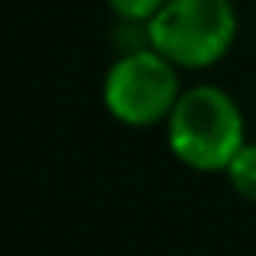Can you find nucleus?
I'll list each match as a JSON object with an SVG mask.
<instances>
[{"mask_svg": "<svg viewBox=\"0 0 256 256\" xmlns=\"http://www.w3.org/2000/svg\"><path fill=\"white\" fill-rule=\"evenodd\" d=\"M169 150L178 162L198 172H220L246 143L244 114L237 100L214 84H194L182 91L166 120Z\"/></svg>", "mask_w": 256, "mask_h": 256, "instance_id": "obj_1", "label": "nucleus"}, {"mask_svg": "<svg viewBox=\"0 0 256 256\" xmlns=\"http://www.w3.org/2000/svg\"><path fill=\"white\" fill-rule=\"evenodd\" d=\"M150 46L178 68H208L230 52L237 10L230 0H166L146 23Z\"/></svg>", "mask_w": 256, "mask_h": 256, "instance_id": "obj_2", "label": "nucleus"}, {"mask_svg": "<svg viewBox=\"0 0 256 256\" xmlns=\"http://www.w3.org/2000/svg\"><path fill=\"white\" fill-rule=\"evenodd\" d=\"M178 98V65L152 46L126 49L104 75V107L126 126H156L169 120Z\"/></svg>", "mask_w": 256, "mask_h": 256, "instance_id": "obj_3", "label": "nucleus"}, {"mask_svg": "<svg viewBox=\"0 0 256 256\" xmlns=\"http://www.w3.org/2000/svg\"><path fill=\"white\" fill-rule=\"evenodd\" d=\"M224 172H227V178H230L234 192L256 204V143L240 146V152L230 159V166H227Z\"/></svg>", "mask_w": 256, "mask_h": 256, "instance_id": "obj_4", "label": "nucleus"}, {"mask_svg": "<svg viewBox=\"0 0 256 256\" xmlns=\"http://www.w3.org/2000/svg\"><path fill=\"white\" fill-rule=\"evenodd\" d=\"M166 0H107L114 13H117L124 23H150L159 10H162Z\"/></svg>", "mask_w": 256, "mask_h": 256, "instance_id": "obj_5", "label": "nucleus"}]
</instances>
